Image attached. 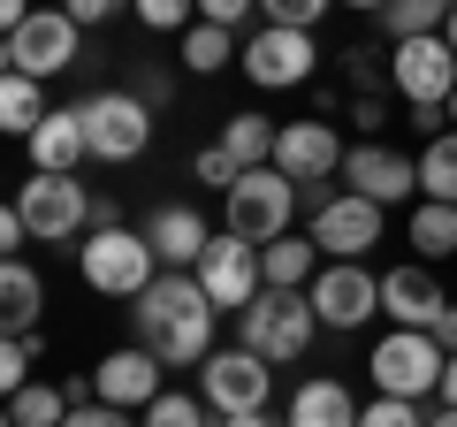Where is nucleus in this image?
<instances>
[{
    "instance_id": "nucleus-3",
    "label": "nucleus",
    "mask_w": 457,
    "mask_h": 427,
    "mask_svg": "<svg viewBox=\"0 0 457 427\" xmlns=\"http://www.w3.org/2000/svg\"><path fill=\"white\" fill-rule=\"evenodd\" d=\"M312 336H320V313H312V297H305V290H260L245 313H237V344L260 351L267 366L305 359Z\"/></svg>"
},
{
    "instance_id": "nucleus-1",
    "label": "nucleus",
    "mask_w": 457,
    "mask_h": 427,
    "mask_svg": "<svg viewBox=\"0 0 457 427\" xmlns=\"http://www.w3.org/2000/svg\"><path fill=\"white\" fill-rule=\"evenodd\" d=\"M130 321H137V344H145L161 366H206L213 351H221L213 344L221 306L198 290L191 267H161V282H153L145 297H130Z\"/></svg>"
},
{
    "instance_id": "nucleus-15",
    "label": "nucleus",
    "mask_w": 457,
    "mask_h": 427,
    "mask_svg": "<svg viewBox=\"0 0 457 427\" xmlns=\"http://www.w3.org/2000/svg\"><path fill=\"white\" fill-rule=\"evenodd\" d=\"M275 168L297 183V191H320L328 176H343V138H336V122H282Z\"/></svg>"
},
{
    "instance_id": "nucleus-12",
    "label": "nucleus",
    "mask_w": 457,
    "mask_h": 427,
    "mask_svg": "<svg viewBox=\"0 0 457 427\" xmlns=\"http://www.w3.org/2000/svg\"><path fill=\"white\" fill-rule=\"evenodd\" d=\"M245 69L260 92H297V84H312V69H320V46H312V31H290V23H260V31L245 38Z\"/></svg>"
},
{
    "instance_id": "nucleus-26",
    "label": "nucleus",
    "mask_w": 457,
    "mask_h": 427,
    "mask_svg": "<svg viewBox=\"0 0 457 427\" xmlns=\"http://www.w3.org/2000/svg\"><path fill=\"white\" fill-rule=\"evenodd\" d=\"M46 115H54V107H46V92H38V77H16V69H8V77H0V130L31 138Z\"/></svg>"
},
{
    "instance_id": "nucleus-17",
    "label": "nucleus",
    "mask_w": 457,
    "mask_h": 427,
    "mask_svg": "<svg viewBox=\"0 0 457 427\" xmlns=\"http://www.w3.org/2000/svg\"><path fill=\"white\" fill-rule=\"evenodd\" d=\"M92 381H99V405H122V412H145L153 397L168 389V366L153 359L145 344H122V351H107V359L92 366Z\"/></svg>"
},
{
    "instance_id": "nucleus-44",
    "label": "nucleus",
    "mask_w": 457,
    "mask_h": 427,
    "mask_svg": "<svg viewBox=\"0 0 457 427\" xmlns=\"http://www.w3.org/2000/svg\"><path fill=\"white\" fill-rule=\"evenodd\" d=\"M435 405H457V351H450V366H442V397Z\"/></svg>"
},
{
    "instance_id": "nucleus-29",
    "label": "nucleus",
    "mask_w": 457,
    "mask_h": 427,
    "mask_svg": "<svg viewBox=\"0 0 457 427\" xmlns=\"http://www.w3.org/2000/svg\"><path fill=\"white\" fill-rule=\"evenodd\" d=\"M69 412H77V405H69L62 381H31V389L8 397V427H62Z\"/></svg>"
},
{
    "instance_id": "nucleus-46",
    "label": "nucleus",
    "mask_w": 457,
    "mask_h": 427,
    "mask_svg": "<svg viewBox=\"0 0 457 427\" xmlns=\"http://www.w3.org/2000/svg\"><path fill=\"white\" fill-rule=\"evenodd\" d=\"M343 8H366V16H381V8H389V0H343Z\"/></svg>"
},
{
    "instance_id": "nucleus-28",
    "label": "nucleus",
    "mask_w": 457,
    "mask_h": 427,
    "mask_svg": "<svg viewBox=\"0 0 457 427\" xmlns=\"http://www.w3.org/2000/svg\"><path fill=\"white\" fill-rule=\"evenodd\" d=\"M420 198L457 206V130H435V138L420 146Z\"/></svg>"
},
{
    "instance_id": "nucleus-49",
    "label": "nucleus",
    "mask_w": 457,
    "mask_h": 427,
    "mask_svg": "<svg viewBox=\"0 0 457 427\" xmlns=\"http://www.w3.org/2000/svg\"><path fill=\"white\" fill-rule=\"evenodd\" d=\"M442 8H457V0H442Z\"/></svg>"
},
{
    "instance_id": "nucleus-47",
    "label": "nucleus",
    "mask_w": 457,
    "mask_h": 427,
    "mask_svg": "<svg viewBox=\"0 0 457 427\" xmlns=\"http://www.w3.org/2000/svg\"><path fill=\"white\" fill-rule=\"evenodd\" d=\"M442 38H450V46H457V8H450V23H442Z\"/></svg>"
},
{
    "instance_id": "nucleus-45",
    "label": "nucleus",
    "mask_w": 457,
    "mask_h": 427,
    "mask_svg": "<svg viewBox=\"0 0 457 427\" xmlns=\"http://www.w3.org/2000/svg\"><path fill=\"white\" fill-rule=\"evenodd\" d=\"M427 427H457V405H435V412H427Z\"/></svg>"
},
{
    "instance_id": "nucleus-34",
    "label": "nucleus",
    "mask_w": 457,
    "mask_h": 427,
    "mask_svg": "<svg viewBox=\"0 0 457 427\" xmlns=\"http://www.w3.org/2000/svg\"><path fill=\"white\" fill-rule=\"evenodd\" d=\"M328 8H336V0H260V16L267 23H290V31H312Z\"/></svg>"
},
{
    "instance_id": "nucleus-27",
    "label": "nucleus",
    "mask_w": 457,
    "mask_h": 427,
    "mask_svg": "<svg viewBox=\"0 0 457 427\" xmlns=\"http://www.w3.org/2000/svg\"><path fill=\"white\" fill-rule=\"evenodd\" d=\"M411 252H420L427 267L450 260V252H457V206H442V198H420V206H411Z\"/></svg>"
},
{
    "instance_id": "nucleus-16",
    "label": "nucleus",
    "mask_w": 457,
    "mask_h": 427,
    "mask_svg": "<svg viewBox=\"0 0 457 427\" xmlns=\"http://www.w3.org/2000/svg\"><path fill=\"white\" fill-rule=\"evenodd\" d=\"M343 183L359 198H374V206H404V198L420 191V161H404L396 146H374V138H366V146L343 153Z\"/></svg>"
},
{
    "instance_id": "nucleus-10",
    "label": "nucleus",
    "mask_w": 457,
    "mask_h": 427,
    "mask_svg": "<svg viewBox=\"0 0 457 427\" xmlns=\"http://www.w3.org/2000/svg\"><path fill=\"white\" fill-rule=\"evenodd\" d=\"M389 92L404 99L411 115H420V107H450V92H457V46L442 31L389 46Z\"/></svg>"
},
{
    "instance_id": "nucleus-32",
    "label": "nucleus",
    "mask_w": 457,
    "mask_h": 427,
    "mask_svg": "<svg viewBox=\"0 0 457 427\" xmlns=\"http://www.w3.org/2000/svg\"><path fill=\"white\" fill-rule=\"evenodd\" d=\"M130 16L137 23H145V31H191V23H198V0H130Z\"/></svg>"
},
{
    "instance_id": "nucleus-5",
    "label": "nucleus",
    "mask_w": 457,
    "mask_h": 427,
    "mask_svg": "<svg viewBox=\"0 0 457 427\" xmlns=\"http://www.w3.org/2000/svg\"><path fill=\"white\" fill-rule=\"evenodd\" d=\"M92 183H77V176H38L31 168V183H16V206H23V222H31V245H84L92 237Z\"/></svg>"
},
{
    "instance_id": "nucleus-42",
    "label": "nucleus",
    "mask_w": 457,
    "mask_h": 427,
    "mask_svg": "<svg viewBox=\"0 0 457 427\" xmlns=\"http://www.w3.org/2000/svg\"><path fill=\"white\" fill-rule=\"evenodd\" d=\"M206 427H290V420H275V412H213Z\"/></svg>"
},
{
    "instance_id": "nucleus-9",
    "label": "nucleus",
    "mask_w": 457,
    "mask_h": 427,
    "mask_svg": "<svg viewBox=\"0 0 457 427\" xmlns=\"http://www.w3.org/2000/svg\"><path fill=\"white\" fill-rule=\"evenodd\" d=\"M297 198H305V191H297L282 168H245L237 191H228V230L252 237V245H275V237H290Z\"/></svg>"
},
{
    "instance_id": "nucleus-4",
    "label": "nucleus",
    "mask_w": 457,
    "mask_h": 427,
    "mask_svg": "<svg viewBox=\"0 0 457 427\" xmlns=\"http://www.w3.org/2000/svg\"><path fill=\"white\" fill-rule=\"evenodd\" d=\"M442 366H450V351H442L427 329H389L374 351H366L374 397H411V405L442 397Z\"/></svg>"
},
{
    "instance_id": "nucleus-30",
    "label": "nucleus",
    "mask_w": 457,
    "mask_h": 427,
    "mask_svg": "<svg viewBox=\"0 0 457 427\" xmlns=\"http://www.w3.org/2000/svg\"><path fill=\"white\" fill-rule=\"evenodd\" d=\"M374 23L389 31V46H404V38H435L442 23H450V8H442V0H389Z\"/></svg>"
},
{
    "instance_id": "nucleus-7",
    "label": "nucleus",
    "mask_w": 457,
    "mask_h": 427,
    "mask_svg": "<svg viewBox=\"0 0 457 427\" xmlns=\"http://www.w3.org/2000/svg\"><path fill=\"white\" fill-rule=\"evenodd\" d=\"M84 107V138H92V161H137V153L153 146V107L137 92H122V84H107V92L77 99Z\"/></svg>"
},
{
    "instance_id": "nucleus-35",
    "label": "nucleus",
    "mask_w": 457,
    "mask_h": 427,
    "mask_svg": "<svg viewBox=\"0 0 457 427\" xmlns=\"http://www.w3.org/2000/svg\"><path fill=\"white\" fill-rule=\"evenodd\" d=\"M359 427H427V412L411 405V397H374V405L359 412Z\"/></svg>"
},
{
    "instance_id": "nucleus-48",
    "label": "nucleus",
    "mask_w": 457,
    "mask_h": 427,
    "mask_svg": "<svg viewBox=\"0 0 457 427\" xmlns=\"http://www.w3.org/2000/svg\"><path fill=\"white\" fill-rule=\"evenodd\" d=\"M442 115H450V122H457V92H450V107H442Z\"/></svg>"
},
{
    "instance_id": "nucleus-23",
    "label": "nucleus",
    "mask_w": 457,
    "mask_h": 427,
    "mask_svg": "<svg viewBox=\"0 0 457 427\" xmlns=\"http://www.w3.org/2000/svg\"><path fill=\"white\" fill-rule=\"evenodd\" d=\"M38 313H46V282L23 260H8L0 267V321H8V336H38Z\"/></svg>"
},
{
    "instance_id": "nucleus-40",
    "label": "nucleus",
    "mask_w": 457,
    "mask_h": 427,
    "mask_svg": "<svg viewBox=\"0 0 457 427\" xmlns=\"http://www.w3.org/2000/svg\"><path fill=\"white\" fill-rule=\"evenodd\" d=\"M23 245H31V222H23V206H16V198H8V206H0V252L16 260Z\"/></svg>"
},
{
    "instance_id": "nucleus-39",
    "label": "nucleus",
    "mask_w": 457,
    "mask_h": 427,
    "mask_svg": "<svg viewBox=\"0 0 457 427\" xmlns=\"http://www.w3.org/2000/svg\"><path fill=\"white\" fill-rule=\"evenodd\" d=\"M62 8L84 23V31H92V23H114V16H130V0H62Z\"/></svg>"
},
{
    "instance_id": "nucleus-24",
    "label": "nucleus",
    "mask_w": 457,
    "mask_h": 427,
    "mask_svg": "<svg viewBox=\"0 0 457 427\" xmlns=\"http://www.w3.org/2000/svg\"><path fill=\"white\" fill-rule=\"evenodd\" d=\"M176 62L191 69V77H213V69L245 62V46H237V31H221V23H191V31L176 38Z\"/></svg>"
},
{
    "instance_id": "nucleus-14",
    "label": "nucleus",
    "mask_w": 457,
    "mask_h": 427,
    "mask_svg": "<svg viewBox=\"0 0 457 427\" xmlns=\"http://www.w3.org/2000/svg\"><path fill=\"white\" fill-rule=\"evenodd\" d=\"M312 313H320V329H366V321H374L381 313V275H366L359 260H328L320 275H312Z\"/></svg>"
},
{
    "instance_id": "nucleus-22",
    "label": "nucleus",
    "mask_w": 457,
    "mask_h": 427,
    "mask_svg": "<svg viewBox=\"0 0 457 427\" xmlns=\"http://www.w3.org/2000/svg\"><path fill=\"white\" fill-rule=\"evenodd\" d=\"M260 267H267V290H312V275L328 267V252L290 230V237H275V245H260Z\"/></svg>"
},
{
    "instance_id": "nucleus-31",
    "label": "nucleus",
    "mask_w": 457,
    "mask_h": 427,
    "mask_svg": "<svg viewBox=\"0 0 457 427\" xmlns=\"http://www.w3.org/2000/svg\"><path fill=\"white\" fill-rule=\"evenodd\" d=\"M137 420H145V427H206L213 412H206V397H191V389H161Z\"/></svg>"
},
{
    "instance_id": "nucleus-41",
    "label": "nucleus",
    "mask_w": 457,
    "mask_h": 427,
    "mask_svg": "<svg viewBox=\"0 0 457 427\" xmlns=\"http://www.w3.org/2000/svg\"><path fill=\"white\" fill-rule=\"evenodd\" d=\"M137 99H145V107H161V99H176V77H168V69H137V84H130Z\"/></svg>"
},
{
    "instance_id": "nucleus-20",
    "label": "nucleus",
    "mask_w": 457,
    "mask_h": 427,
    "mask_svg": "<svg viewBox=\"0 0 457 427\" xmlns=\"http://www.w3.org/2000/svg\"><path fill=\"white\" fill-rule=\"evenodd\" d=\"M145 237H153V252H161V267H198V252L213 245V230H206L198 206H161L145 222Z\"/></svg>"
},
{
    "instance_id": "nucleus-38",
    "label": "nucleus",
    "mask_w": 457,
    "mask_h": 427,
    "mask_svg": "<svg viewBox=\"0 0 457 427\" xmlns=\"http://www.w3.org/2000/svg\"><path fill=\"white\" fill-rule=\"evenodd\" d=\"M62 427H145V420H137V412H122V405H99V397H92V405H77Z\"/></svg>"
},
{
    "instance_id": "nucleus-37",
    "label": "nucleus",
    "mask_w": 457,
    "mask_h": 427,
    "mask_svg": "<svg viewBox=\"0 0 457 427\" xmlns=\"http://www.w3.org/2000/svg\"><path fill=\"white\" fill-rule=\"evenodd\" d=\"M260 16V0H198V23H221V31H245Z\"/></svg>"
},
{
    "instance_id": "nucleus-25",
    "label": "nucleus",
    "mask_w": 457,
    "mask_h": 427,
    "mask_svg": "<svg viewBox=\"0 0 457 427\" xmlns=\"http://www.w3.org/2000/svg\"><path fill=\"white\" fill-rule=\"evenodd\" d=\"M275 138H282V122H267V115H228L221 122V153L237 168H275Z\"/></svg>"
},
{
    "instance_id": "nucleus-8",
    "label": "nucleus",
    "mask_w": 457,
    "mask_h": 427,
    "mask_svg": "<svg viewBox=\"0 0 457 427\" xmlns=\"http://www.w3.org/2000/svg\"><path fill=\"white\" fill-rule=\"evenodd\" d=\"M77 46H84V23L69 16V8H38L23 31L0 38V62L16 69V77H62V69H77Z\"/></svg>"
},
{
    "instance_id": "nucleus-13",
    "label": "nucleus",
    "mask_w": 457,
    "mask_h": 427,
    "mask_svg": "<svg viewBox=\"0 0 457 427\" xmlns=\"http://www.w3.org/2000/svg\"><path fill=\"white\" fill-rule=\"evenodd\" d=\"M198 397H206V412H267V397H275V366H267L260 351L228 344V351H213V359L198 366Z\"/></svg>"
},
{
    "instance_id": "nucleus-2",
    "label": "nucleus",
    "mask_w": 457,
    "mask_h": 427,
    "mask_svg": "<svg viewBox=\"0 0 457 427\" xmlns=\"http://www.w3.org/2000/svg\"><path fill=\"white\" fill-rule=\"evenodd\" d=\"M77 275H84V290H99V297H145L153 282H161V252H153L145 230L114 222V230H92L77 245Z\"/></svg>"
},
{
    "instance_id": "nucleus-21",
    "label": "nucleus",
    "mask_w": 457,
    "mask_h": 427,
    "mask_svg": "<svg viewBox=\"0 0 457 427\" xmlns=\"http://www.w3.org/2000/svg\"><path fill=\"white\" fill-rule=\"evenodd\" d=\"M359 397L343 389L336 374H312V381H297V397H290V427H359Z\"/></svg>"
},
{
    "instance_id": "nucleus-33",
    "label": "nucleus",
    "mask_w": 457,
    "mask_h": 427,
    "mask_svg": "<svg viewBox=\"0 0 457 427\" xmlns=\"http://www.w3.org/2000/svg\"><path fill=\"white\" fill-rule=\"evenodd\" d=\"M38 336H8V344H0V389L16 397V389H31V359H38Z\"/></svg>"
},
{
    "instance_id": "nucleus-19",
    "label": "nucleus",
    "mask_w": 457,
    "mask_h": 427,
    "mask_svg": "<svg viewBox=\"0 0 457 427\" xmlns=\"http://www.w3.org/2000/svg\"><path fill=\"white\" fill-rule=\"evenodd\" d=\"M23 146H31V168H38V176H77V168L92 161V138H84V107H54V115L38 122L31 138H23Z\"/></svg>"
},
{
    "instance_id": "nucleus-43",
    "label": "nucleus",
    "mask_w": 457,
    "mask_h": 427,
    "mask_svg": "<svg viewBox=\"0 0 457 427\" xmlns=\"http://www.w3.org/2000/svg\"><path fill=\"white\" fill-rule=\"evenodd\" d=\"M427 336H435L442 351H457V306H442V321H435V329H427Z\"/></svg>"
},
{
    "instance_id": "nucleus-11",
    "label": "nucleus",
    "mask_w": 457,
    "mask_h": 427,
    "mask_svg": "<svg viewBox=\"0 0 457 427\" xmlns=\"http://www.w3.org/2000/svg\"><path fill=\"white\" fill-rule=\"evenodd\" d=\"M198 290L213 297V306L221 313H245L252 297L267 290V267H260V245H252V237H237V230H213V245L198 252Z\"/></svg>"
},
{
    "instance_id": "nucleus-36",
    "label": "nucleus",
    "mask_w": 457,
    "mask_h": 427,
    "mask_svg": "<svg viewBox=\"0 0 457 427\" xmlns=\"http://www.w3.org/2000/svg\"><path fill=\"white\" fill-rule=\"evenodd\" d=\"M191 176H198V183H206V191H221V198H228V191H237V176H245V168L228 161V153H221V146H206V153H198V161H191Z\"/></svg>"
},
{
    "instance_id": "nucleus-18",
    "label": "nucleus",
    "mask_w": 457,
    "mask_h": 427,
    "mask_svg": "<svg viewBox=\"0 0 457 427\" xmlns=\"http://www.w3.org/2000/svg\"><path fill=\"white\" fill-rule=\"evenodd\" d=\"M442 306H450V297H442V282H435L427 260H404V267L381 275V313H389V329H435Z\"/></svg>"
},
{
    "instance_id": "nucleus-6",
    "label": "nucleus",
    "mask_w": 457,
    "mask_h": 427,
    "mask_svg": "<svg viewBox=\"0 0 457 427\" xmlns=\"http://www.w3.org/2000/svg\"><path fill=\"white\" fill-rule=\"evenodd\" d=\"M312 198V222H305V237L328 252V260H366V252L381 245V230H389V206H374V198H359V191H305Z\"/></svg>"
}]
</instances>
